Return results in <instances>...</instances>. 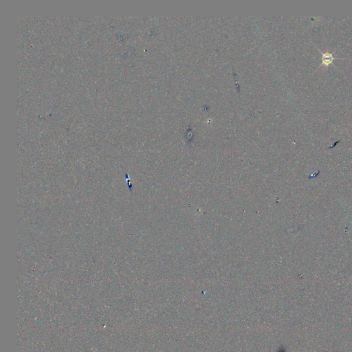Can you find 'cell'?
I'll return each mask as SVG.
<instances>
[{"label":"cell","instance_id":"6da1fadb","mask_svg":"<svg viewBox=\"0 0 352 352\" xmlns=\"http://www.w3.org/2000/svg\"><path fill=\"white\" fill-rule=\"evenodd\" d=\"M334 59V57L331 54H330V53L323 54V57H322L323 63L325 65H328L329 64H330V63L333 61Z\"/></svg>","mask_w":352,"mask_h":352}]
</instances>
